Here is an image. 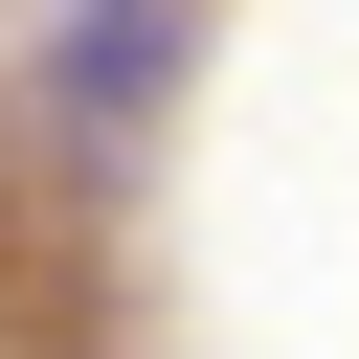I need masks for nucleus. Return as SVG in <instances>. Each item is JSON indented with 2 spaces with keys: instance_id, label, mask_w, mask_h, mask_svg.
Here are the masks:
<instances>
[{
  "instance_id": "obj_1",
  "label": "nucleus",
  "mask_w": 359,
  "mask_h": 359,
  "mask_svg": "<svg viewBox=\"0 0 359 359\" xmlns=\"http://www.w3.org/2000/svg\"><path fill=\"white\" fill-rule=\"evenodd\" d=\"M157 45H180V0H90V45H67V112H135V90H157Z\"/></svg>"
}]
</instances>
